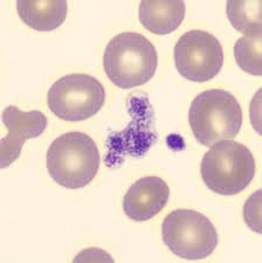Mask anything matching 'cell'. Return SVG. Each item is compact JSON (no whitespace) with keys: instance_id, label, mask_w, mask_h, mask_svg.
I'll return each mask as SVG.
<instances>
[{"instance_id":"obj_2","label":"cell","mask_w":262,"mask_h":263,"mask_svg":"<svg viewBox=\"0 0 262 263\" xmlns=\"http://www.w3.org/2000/svg\"><path fill=\"white\" fill-rule=\"evenodd\" d=\"M100 151L90 136L78 131L54 139L46 155L52 179L68 190L83 189L94 180L100 168Z\"/></svg>"},{"instance_id":"obj_9","label":"cell","mask_w":262,"mask_h":263,"mask_svg":"<svg viewBox=\"0 0 262 263\" xmlns=\"http://www.w3.org/2000/svg\"><path fill=\"white\" fill-rule=\"evenodd\" d=\"M170 194V187L162 178H141L125 193L123 211L134 221H147L165 209Z\"/></svg>"},{"instance_id":"obj_1","label":"cell","mask_w":262,"mask_h":263,"mask_svg":"<svg viewBox=\"0 0 262 263\" xmlns=\"http://www.w3.org/2000/svg\"><path fill=\"white\" fill-rule=\"evenodd\" d=\"M158 54L152 42L136 32L117 34L105 46L103 68L109 81L121 89L141 87L154 78Z\"/></svg>"},{"instance_id":"obj_11","label":"cell","mask_w":262,"mask_h":263,"mask_svg":"<svg viewBox=\"0 0 262 263\" xmlns=\"http://www.w3.org/2000/svg\"><path fill=\"white\" fill-rule=\"evenodd\" d=\"M16 10L21 21L38 32H52L65 23L68 14V4L65 0L58 2H27L16 3Z\"/></svg>"},{"instance_id":"obj_3","label":"cell","mask_w":262,"mask_h":263,"mask_svg":"<svg viewBox=\"0 0 262 263\" xmlns=\"http://www.w3.org/2000/svg\"><path fill=\"white\" fill-rule=\"evenodd\" d=\"M189 123L197 142L211 147L238 136L242 125V110L230 91L211 89L194 97L189 110Z\"/></svg>"},{"instance_id":"obj_4","label":"cell","mask_w":262,"mask_h":263,"mask_svg":"<svg viewBox=\"0 0 262 263\" xmlns=\"http://www.w3.org/2000/svg\"><path fill=\"white\" fill-rule=\"evenodd\" d=\"M255 159L249 148L234 141H221L202 157L201 179L221 196H235L248 187L255 176Z\"/></svg>"},{"instance_id":"obj_8","label":"cell","mask_w":262,"mask_h":263,"mask_svg":"<svg viewBox=\"0 0 262 263\" xmlns=\"http://www.w3.org/2000/svg\"><path fill=\"white\" fill-rule=\"evenodd\" d=\"M3 123L8 134L0 142V167L6 168L19 158L27 139L45 133L48 120L38 110L25 112L14 105H8L3 111Z\"/></svg>"},{"instance_id":"obj_12","label":"cell","mask_w":262,"mask_h":263,"mask_svg":"<svg viewBox=\"0 0 262 263\" xmlns=\"http://www.w3.org/2000/svg\"><path fill=\"white\" fill-rule=\"evenodd\" d=\"M227 18L236 31L246 37L262 36L261 2H227Z\"/></svg>"},{"instance_id":"obj_10","label":"cell","mask_w":262,"mask_h":263,"mask_svg":"<svg viewBox=\"0 0 262 263\" xmlns=\"http://www.w3.org/2000/svg\"><path fill=\"white\" fill-rule=\"evenodd\" d=\"M184 2H142L139 5V21L147 31L166 35L175 32L185 18Z\"/></svg>"},{"instance_id":"obj_5","label":"cell","mask_w":262,"mask_h":263,"mask_svg":"<svg viewBox=\"0 0 262 263\" xmlns=\"http://www.w3.org/2000/svg\"><path fill=\"white\" fill-rule=\"evenodd\" d=\"M163 242L176 256L185 260H202L219 243L218 232L211 220L194 210H176L162 224Z\"/></svg>"},{"instance_id":"obj_14","label":"cell","mask_w":262,"mask_h":263,"mask_svg":"<svg viewBox=\"0 0 262 263\" xmlns=\"http://www.w3.org/2000/svg\"><path fill=\"white\" fill-rule=\"evenodd\" d=\"M244 219L253 232L261 233V191H256L244 206Z\"/></svg>"},{"instance_id":"obj_13","label":"cell","mask_w":262,"mask_h":263,"mask_svg":"<svg viewBox=\"0 0 262 263\" xmlns=\"http://www.w3.org/2000/svg\"><path fill=\"white\" fill-rule=\"evenodd\" d=\"M234 58L240 69L246 73L262 75V36L240 37L234 45Z\"/></svg>"},{"instance_id":"obj_7","label":"cell","mask_w":262,"mask_h":263,"mask_svg":"<svg viewBox=\"0 0 262 263\" xmlns=\"http://www.w3.org/2000/svg\"><path fill=\"white\" fill-rule=\"evenodd\" d=\"M175 65L184 79L192 82H206L220 73L223 49L213 34L192 29L181 35L173 50Z\"/></svg>"},{"instance_id":"obj_6","label":"cell","mask_w":262,"mask_h":263,"mask_svg":"<svg viewBox=\"0 0 262 263\" xmlns=\"http://www.w3.org/2000/svg\"><path fill=\"white\" fill-rule=\"evenodd\" d=\"M48 107L54 115L68 122H81L95 116L105 103V89L94 76L68 74L48 90Z\"/></svg>"}]
</instances>
